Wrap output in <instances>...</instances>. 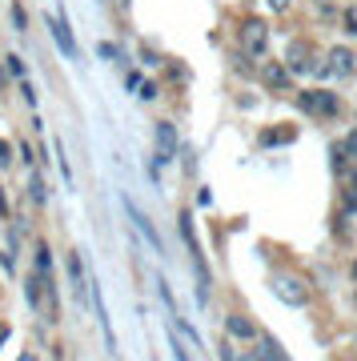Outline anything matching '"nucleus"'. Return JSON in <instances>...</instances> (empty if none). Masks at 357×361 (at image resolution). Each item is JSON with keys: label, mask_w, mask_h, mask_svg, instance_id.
<instances>
[{"label": "nucleus", "mask_w": 357, "mask_h": 361, "mask_svg": "<svg viewBox=\"0 0 357 361\" xmlns=\"http://www.w3.org/2000/svg\"><path fill=\"white\" fill-rule=\"evenodd\" d=\"M325 73H329V77H337V80L353 77V73H357L353 49H349V44H333V49L325 52Z\"/></svg>", "instance_id": "obj_4"}, {"label": "nucleus", "mask_w": 357, "mask_h": 361, "mask_svg": "<svg viewBox=\"0 0 357 361\" xmlns=\"http://www.w3.org/2000/svg\"><path fill=\"white\" fill-rule=\"evenodd\" d=\"M125 209H128V217H133V225L140 229V237H145V241H149L153 249H161V241H157V229H153V221L145 217V213H140V209L133 205V201H125Z\"/></svg>", "instance_id": "obj_10"}, {"label": "nucleus", "mask_w": 357, "mask_h": 361, "mask_svg": "<svg viewBox=\"0 0 357 361\" xmlns=\"http://www.w3.org/2000/svg\"><path fill=\"white\" fill-rule=\"evenodd\" d=\"M341 149H345V157H357V129H353V133H349V137L341 141Z\"/></svg>", "instance_id": "obj_19"}, {"label": "nucleus", "mask_w": 357, "mask_h": 361, "mask_svg": "<svg viewBox=\"0 0 357 361\" xmlns=\"http://www.w3.org/2000/svg\"><path fill=\"white\" fill-rule=\"evenodd\" d=\"M49 28H52V40H56V49H61L64 56H77V37H73V28L64 25V16L52 13V16H49Z\"/></svg>", "instance_id": "obj_5"}, {"label": "nucleus", "mask_w": 357, "mask_h": 361, "mask_svg": "<svg viewBox=\"0 0 357 361\" xmlns=\"http://www.w3.org/2000/svg\"><path fill=\"white\" fill-rule=\"evenodd\" d=\"M8 334H13V329H8V325H0V345H4V341H8Z\"/></svg>", "instance_id": "obj_29"}, {"label": "nucleus", "mask_w": 357, "mask_h": 361, "mask_svg": "<svg viewBox=\"0 0 357 361\" xmlns=\"http://www.w3.org/2000/svg\"><path fill=\"white\" fill-rule=\"evenodd\" d=\"M265 4L273 13H289V8H294V0H265Z\"/></svg>", "instance_id": "obj_21"}, {"label": "nucleus", "mask_w": 357, "mask_h": 361, "mask_svg": "<svg viewBox=\"0 0 357 361\" xmlns=\"http://www.w3.org/2000/svg\"><path fill=\"white\" fill-rule=\"evenodd\" d=\"M309 65H313V61H309V44L305 40H294V44L285 49V68H289V73H305Z\"/></svg>", "instance_id": "obj_8"}, {"label": "nucleus", "mask_w": 357, "mask_h": 361, "mask_svg": "<svg viewBox=\"0 0 357 361\" xmlns=\"http://www.w3.org/2000/svg\"><path fill=\"white\" fill-rule=\"evenodd\" d=\"M297 109H305L309 116H337L341 113V97L325 89H305L297 92Z\"/></svg>", "instance_id": "obj_1"}, {"label": "nucleus", "mask_w": 357, "mask_h": 361, "mask_svg": "<svg viewBox=\"0 0 357 361\" xmlns=\"http://www.w3.org/2000/svg\"><path fill=\"white\" fill-rule=\"evenodd\" d=\"M0 217H8V197L0 193Z\"/></svg>", "instance_id": "obj_27"}, {"label": "nucleus", "mask_w": 357, "mask_h": 361, "mask_svg": "<svg viewBox=\"0 0 357 361\" xmlns=\"http://www.w3.org/2000/svg\"><path fill=\"white\" fill-rule=\"evenodd\" d=\"M353 281H357V261H353Z\"/></svg>", "instance_id": "obj_31"}, {"label": "nucleus", "mask_w": 357, "mask_h": 361, "mask_svg": "<svg viewBox=\"0 0 357 361\" xmlns=\"http://www.w3.org/2000/svg\"><path fill=\"white\" fill-rule=\"evenodd\" d=\"M28 197H32V205H37V209H44V205H49V189H44V180H40V173H32V177H28Z\"/></svg>", "instance_id": "obj_12"}, {"label": "nucleus", "mask_w": 357, "mask_h": 361, "mask_svg": "<svg viewBox=\"0 0 357 361\" xmlns=\"http://www.w3.org/2000/svg\"><path fill=\"white\" fill-rule=\"evenodd\" d=\"M0 85H4V68H0Z\"/></svg>", "instance_id": "obj_32"}, {"label": "nucleus", "mask_w": 357, "mask_h": 361, "mask_svg": "<svg viewBox=\"0 0 357 361\" xmlns=\"http://www.w3.org/2000/svg\"><path fill=\"white\" fill-rule=\"evenodd\" d=\"M173 353H177V361H193V357H189V353H185V345H181L177 337H173Z\"/></svg>", "instance_id": "obj_26"}, {"label": "nucleus", "mask_w": 357, "mask_h": 361, "mask_svg": "<svg viewBox=\"0 0 357 361\" xmlns=\"http://www.w3.org/2000/svg\"><path fill=\"white\" fill-rule=\"evenodd\" d=\"M121 8H128V0H121Z\"/></svg>", "instance_id": "obj_33"}, {"label": "nucleus", "mask_w": 357, "mask_h": 361, "mask_svg": "<svg viewBox=\"0 0 357 361\" xmlns=\"http://www.w3.org/2000/svg\"><path fill=\"white\" fill-rule=\"evenodd\" d=\"M125 89H128V92L140 89V73H128V77H125Z\"/></svg>", "instance_id": "obj_25"}, {"label": "nucleus", "mask_w": 357, "mask_h": 361, "mask_svg": "<svg viewBox=\"0 0 357 361\" xmlns=\"http://www.w3.org/2000/svg\"><path fill=\"white\" fill-rule=\"evenodd\" d=\"M13 25L16 28H28V16H25V8H20V4H13Z\"/></svg>", "instance_id": "obj_20"}, {"label": "nucleus", "mask_w": 357, "mask_h": 361, "mask_svg": "<svg viewBox=\"0 0 357 361\" xmlns=\"http://www.w3.org/2000/svg\"><path fill=\"white\" fill-rule=\"evenodd\" d=\"M273 293H277V301L294 305V310L309 305V285L301 277H294V273H273Z\"/></svg>", "instance_id": "obj_2"}, {"label": "nucleus", "mask_w": 357, "mask_h": 361, "mask_svg": "<svg viewBox=\"0 0 357 361\" xmlns=\"http://www.w3.org/2000/svg\"><path fill=\"white\" fill-rule=\"evenodd\" d=\"M329 157H333V169L341 173V169H345V149H341V145H333V149H329Z\"/></svg>", "instance_id": "obj_18"}, {"label": "nucleus", "mask_w": 357, "mask_h": 361, "mask_svg": "<svg viewBox=\"0 0 357 361\" xmlns=\"http://www.w3.org/2000/svg\"><path fill=\"white\" fill-rule=\"evenodd\" d=\"M221 361H241V353H237V349L225 341V345H221Z\"/></svg>", "instance_id": "obj_23"}, {"label": "nucleus", "mask_w": 357, "mask_h": 361, "mask_svg": "<svg viewBox=\"0 0 357 361\" xmlns=\"http://www.w3.org/2000/svg\"><path fill=\"white\" fill-rule=\"evenodd\" d=\"M345 28H349V32H357V16H345Z\"/></svg>", "instance_id": "obj_28"}, {"label": "nucleus", "mask_w": 357, "mask_h": 361, "mask_svg": "<svg viewBox=\"0 0 357 361\" xmlns=\"http://www.w3.org/2000/svg\"><path fill=\"white\" fill-rule=\"evenodd\" d=\"M4 65H8V73H13V77H25V65H20V56H13V52H8V56H4Z\"/></svg>", "instance_id": "obj_17"}, {"label": "nucleus", "mask_w": 357, "mask_h": 361, "mask_svg": "<svg viewBox=\"0 0 357 361\" xmlns=\"http://www.w3.org/2000/svg\"><path fill=\"white\" fill-rule=\"evenodd\" d=\"M261 85L273 89V92H285L289 89V68L277 65V61H265V65H261Z\"/></svg>", "instance_id": "obj_6"}, {"label": "nucleus", "mask_w": 357, "mask_h": 361, "mask_svg": "<svg viewBox=\"0 0 357 361\" xmlns=\"http://www.w3.org/2000/svg\"><path fill=\"white\" fill-rule=\"evenodd\" d=\"M225 334L237 337V341H253V337H257V325L249 322L245 313H229V317H225Z\"/></svg>", "instance_id": "obj_7"}, {"label": "nucleus", "mask_w": 357, "mask_h": 361, "mask_svg": "<svg viewBox=\"0 0 357 361\" xmlns=\"http://www.w3.org/2000/svg\"><path fill=\"white\" fill-rule=\"evenodd\" d=\"M261 349H265V361H289L285 357V349H281L273 337H261Z\"/></svg>", "instance_id": "obj_16"}, {"label": "nucleus", "mask_w": 357, "mask_h": 361, "mask_svg": "<svg viewBox=\"0 0 357 361\" xmlns=\"http://www.w3.org/2000/svg\"><path fill=\"white\" fill-rule=\"evenodd\" d=\"M97 52H101L104 61H116V44H109V40H104V44H97Z\"/></svg>", "instance_id": "obj_22"}, {"label": "nucleus", "mask_w": 357, "mask_h": 361, "mask_svg": "<svg viewBox=\"0 0 357 361\" xmlns=\"http://www.w3.org/2000/svg\"><path fill=\"white\" fill-rule=\"evenodd\" d=\"M8 161H13V149H8V141H0V169H8Z\"/></svg>", "instance_id": "obj_24"}, {"label": "nucleus", "mask_w": 357, "mask_h": 361, "mask_svg": "<svg viewBox=\"0 0 357 361\" xmlns=\"http://www.w3.org/2000/svg\"><path fill=\"white\" fill-rule=\"evenodd\" d=\"M20 361H32V353H25V357H20Z\"/></svg>", "instance_id": "obj_30"}, {"label": "nucleus", "mask_w": 357, "mask_h": 361, "mask_svg": "<svg viewBox=\"0 0 357 361\" xmlns=\"http://www.w3.org/2000/svg\"><path fill=\"white\" fill-rule=\"evenodd\" d=\"M177 225H181V237H185V245H189V253H193V257H201V253H197V233H193V213H181V217H177Z\"/></svg>", "instance_id": "obj_13"}, {"label": "nucleus", "mask_w": 357, "mask_h": 361, "mask_svg": "<svg viewBox=\"0 0 357 361\" xmlns=\"http://www.w3.org/2000/svg\"><path fill=\"white\" fill-rule=\"evenodd\" d=\"M241 49L249 52V56H265L269 49V25L261 20V16H249V20H241Z\"/></svg>", "instance_id": "obj_3"}, {"label": "nucleus", "mask_w": 357, "mask_h": 361, "mask_svg": "<svg viewBox=\"0 0 357 361\" xmlns=\"http://www.w3.org/2000/svg\"><path fill=\"white\" fill-rule=\"evenodd\" d=\"M157 149H161L157 157H165V161L181 149V137H177V129H173L169 121H161V125H157Z\"/></svg>", "instance_id": "obj_9"}, {"label": "nucleus", "mask_w": 357, "mask_h": 361, "mask_svg": "<svg viewBox=\"0 0 357 361\" xmlns=\"http://www.w3.org/2000/svg\"><path fill=\"white\" fill-rule=\"evenodd\" d=\"M294 141H297V129H294V125H277V129H265V133H261V145H265V149L294 145Z\"/></svg>", "instance_id": "obj_11"}, {"label": "nucleus", "mask_w": 357, "mask_h": 361, "mask_svg": "<svg viewBox=\"0 0 357 361\" xmlns=\"http://www.w3.org/2000/svg\"><path fill=\"white\" fill-rule=\"evenodd\" d=\"M68 273H73V285H77V301L85 297V265H80V253H68Z\"/></svg>", "instance_id": "obj_14"}, {"label": "nucleus", "mask_w": 357, "mask_h": 361, "mask_svg": "<svg viewBox=\"0 0 357 361\" xmlns=\"http://www.w3.org/2000/svg\"><path fill=\"white\" fill-rule=\"evenodd\" d=\"M37 277L40 281H52V253H49V245H37Z\"/></svg>", "instance_id": "obj_15"}]
</instances>
